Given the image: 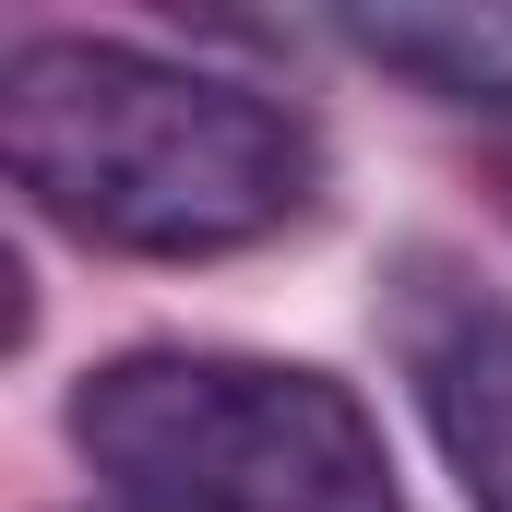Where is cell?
<instances>
[{"label": "cell", "instance_id": "cell-1", "mask_svg": "<svg viewBox=\"0 0 512 512\" xmlns=\"http://www.w3.org/2000/svg\"><path fill=\"white\" fill-rule=\"evenodd\" d=\"M12 191L120 262H227L322 203V131L251 72L143 48V36H12L0 60Z\"/></svg>", "mask_w": 512, "mask_h": 512}, {"label": "cell", "instance_id": "cell-2", "mask_svg": "<svg viewBox=\"0 0 512 512\" xmlns=\"http://www.w3.org/2000/svg\"><path fill=\"white\" fill-rule=\"evenodd\" d=\"M96 512H405L382 417L310 358L131 346L72 382Z\"/></svg>", "mask_w": 512, "mask_h": 512}, {"label": "cell", "instance_id": "cell-3", "mask_svg": "<svg viewBox=\"0 0 512 512\" xmlns=\"http://www.w3.org/2000/svg\"><path fill=\"white\" fill-rule=\"evenodd\" d=\"M405 382L477 512H512V310L453 286L405 310Z\"/></svg>", "mask_w": 512, "mask_h": 512}, {"label": "cell", "instance_id": "cell-4", "mask_svg": "<svg viewBox=\"0 0 512 512\" xmlns=\"http://www.w3.org/2000/svg\"><path fill=\"white\" fill-rule=\"evenodd\" d=\"M334 36L417 84L429 108H465V120H512V0H382V12H334Z\"/></svg>", "mask_w": 512, "mask_h": 512}]
</instances>
